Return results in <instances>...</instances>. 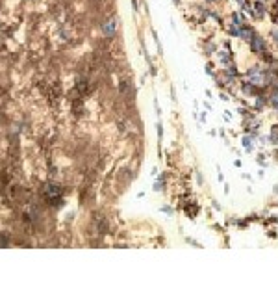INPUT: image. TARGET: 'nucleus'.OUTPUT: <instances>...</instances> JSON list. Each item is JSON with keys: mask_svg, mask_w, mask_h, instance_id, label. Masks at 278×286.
Here are the masks:
<instances>
[{"mask_svg": "<svg viewBox=\"0 0 278 286\" xmlns=\"http://www.w3.org/2000/svg\"><path fill=\"white\" fill-rule=\"evenodd\" d=\"M60 193H61V190H60L58 184H48V186H46V197L52 203H54V199H60Z\"/></svg>", "mask_w": 278, "mask_h": 286, "instance_id": "f257e3e1", "label": "nucleus"}, {"mask_svg": "<svg viewBox=\"0 0 278 286\" xmlns=\"http://www.w3.org/2000/svg\"><path fill=\"white\" fill-rule=\"evenodd\" d=\"M102 30H104V34H106V36H113V32L117 30V21H115V19L108 21V22H106V24L102 26Z\"/></svg>", "mask_w": 278, "mask_h": 286, "instance_id": "f03ea898", "label": "nucleus"}]
</instances>
